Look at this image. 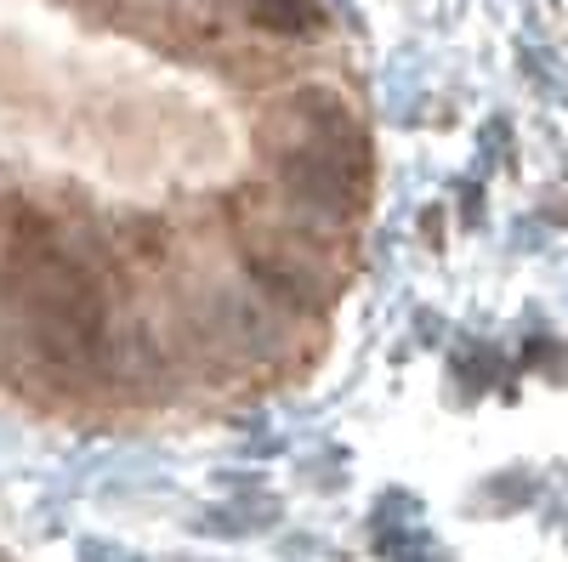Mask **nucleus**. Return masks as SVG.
<instances>
[{
	"label": "nucleus",
	"instance_id": "obj_2",
	"mask_svg": "<svg viewBox=\"0 0 568 562\" xmlns=\"http://www.w3.org/2000/svg\"><path fill=\"white\" fill-rule=\"evenodd\" d=\"M245 18L267 34H284V40H302L324 23V12L313 0H245Z\"/></svg>",
	"mask_w": 568,
	"mask_h": 562
},
{
	"label": "nucleus",
	"instance_id": "obj_1",
	"mask_svg": "<svg viewBox=\"0 0 568 562\" xmlns=\"http://www.w3.org/2000/svg\"><path fill=\"white\" fill-rule=\"evenodd\" d=\"M12 296L23 307V330L45 364H58V369H98L103 364V352H109L103 290L52 239H29L18 251Z\"/></svg>",
	"mask_w": 568,
	"mask_h": 562
}]
</instances>
